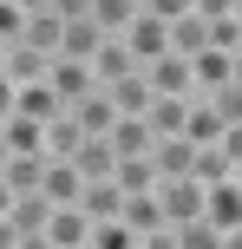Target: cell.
<instances>
[{
    "mask_svg": "<svg viewBox=\"0 0 242 249\" xmlns=\"http://www.w3.org/2000/svg\"><path fill=\"white\" fill-rule=\"evenodd\" d=\"M144 79H151L157 99H196V72H190V53H157L151 66H144Z\"/></svg>",
    "mask_w": 242,
    "mask_h": 249,
    "instance_id": "obj_1",
    "label": "cell"
},
{
    "mask_svg": "<svg viewBox=\"0 0 242 249\" xmlns=\"http://www.w3.org/2000/svg\"><path fill=\"white\" fill-rule=\"evenodd\" d=\"M7 216H13V230H20V249H46V223H52V197L46 190H20Z\"/></svg>",
    "mask_w": 242,
    "mask_h": 249,
    "instance_id": "obj_2",
    "label": "cell"
},
{
    "mask_svg": "<svg viewBox=\"0 0 242 249\" xmlns=\"http://www.w3.org/2000/svg\"><path fill=\"white\" fill-rule=\"evenodd\" d=\"M203 216L223 230V243H229V230H242V177H216V184H203Z\"/></svg>",
    "mask_w": 242,
    "mask_h": 249,
    "instance_id": "obj_3",
    "label": "cell"
},
{
    "mask_svg": "<svg viewBox=\"0 0 242 249\" xmlns=\"http://www.w3.org/2000/svg\"><path fill=\"white\" fill-rule=\"evenodd\" d=\"M46 249H92V216H85V203H52Z\"/></svg>",
    "mask_w": 242,
    "mask_h": 249,
    "instance_id": "obj_4",
    "label": "cell"
},
{
    "mask_svg": "<svg viewBox=\"0 0 242 249\" xmlns=\"http://www.w3.org/2000/svg\"><path fill=\"white\" fill-rule=\"evenodd\" d=\"M105 138H112V151H118V158H144V151L157 144V124L144 118V112H118V124H112Z\"/></svg>",
    "mask_w": 242,
    "mask_h": 249,
    "instance_id": "obj_5",
    "label": "cell"
},
{
    "mask_svg": "<svg viewBox=\"0 0 242 249\" xmlns=\"http://www.w3.org/2000/svg\"><path fill=\"white\" fill-rule=\"evenodd\" d=\"M157 197H164V216H170V223L203 216V184H196V177H164V184H157Z\"/></svg>",
    "mask_w": 242,
    "mask_h": 249,
    "instance_id": "obj_6",
    "label": "cell"
},
{
    "mask_svg": "<svg viewBox=\"0 0 242 249\" xmlns=\"http://www.w3.org/2000/svg\"><path fill=\"white\" fill-rule=\"evenodd\" d=\"M125 46L138 53L144 66H151L157 53H170V20H157V13H138V20L125 26Z\"/></svg>",
    "mask_w": 242,
    "mask_h": 249,
    "instance_id": "obj_7",
    "label": "cell"
},
{
    "mask_svg": "<svg viewBox=\"0 0 242 249\" xmlns=\"http://www.w3.org/2000/svg\"><path fill=\"white\" fill-rule=\"evenodd\" d=\"M138 53L125 46V33H105V46L92 53V72H98V86H112V79H125V72H138Z\"/></svg>",
    "mask_w": 242,
    "mask_h": 249,
    "instance_id": "obj_8",
    "label": "cell"
},
{
    "mask_svg": "<svg viewBox=\"0 0 242 249\" xmlns=\"http://www.w3.org/2000/svg\"><path fill=\"white\" fill-rule=\"evenodd\" d=\"M151 164H157V177H190V164H196L190 131H170V138H157V144H151Z\"/></svg>",
    "mask_w": 242,
    "mask_h": 249,
    "instance_id": "obj_9",
    "label": "cell"
},
{
    "mask_svg": "<svg viewBox=\"0 0 242 249\" xmlns=\"http://www.w3.org/2000/svg\"><path fill=\"white\" fill-rule=\"evenodd\" d=\"M46 66H52V53H39L33 39H13V46H7V59H0V72L26 86V79H46Z\"/></svg>",
    "mask_w": 242,
    "mask_h": 249,
    "instance_id": "obj_10",
    "label": "cell"
},
{
    "mask_svg": "<svg viewBox=\"0 0 242 249\" xmlns=\"http://www.w3.org/2000/svg\"><path fill=\"white\" fill-rule=\"evenodd\" d=\"M39 190H46L52 203H79V197H85V171H79L72 158H52V164H46V184H39Z\"/></svg>",
    "mask_w": 242,
    "mask_h": 249,
    "instance_id": "obj_11",
    "label": "cell"
},
{
    "mask_svg": "<svg viewBox=\"0 0 242 249\" xmlns=\"http://www.w3.org/2000/svg\"><path fill=\"white\" fill-rule=\"evenodd\" d=\"M79 144H85V124H79L72 105H65L59 118H46V158H72Z\"/></svg>",
    "mask_w": 242,
    "mask_h": 249,
    "instance_id": "obj_12",
    "label": "cell"
},
{
    "mask_svg": "<svg viewBox=\"0 0 242 249\" xmlns=\"http://www.w3.org/2000/svg\"><path fill=\"white\" fill-rule=\"evenodd\" d=\"M98 46H105V26L92 20V13H85V20H65V39H59V53H65V59H92Z\"/></svg>",
    "mask_w": 242,
    "mask_h": 249,
    "instance_id": "obj_13",
    "label": "cell"
},
{
    "mask_svg": "<svg viewBox=\"0 0 242 249\" xmlns=\"http://www.w3.org/2000/svg\"><path fill=\"white\" fill-rule=\"evenodd\" d=\"M183 131H190V144H216V138L229 131V118H223L216 105H210L203 92H196V99H190V124H183Z\"/></svg>",
    "mask_w": 242,
    "mask_h": 249,
    "instance_id": "obj_14",
    "label": "cell"
},
{
    "mask_svg": "<svg viewBox=\"0 0 242 249\" xmlns=\"http://www.w3.org/2000/svg\"><path fill=\"white\" fill-rule=\"evenodd\" d=\"M105 92L118 99V112H151V99H157V92H151V79H144V66H138V72H125V79H112Z\"/></svg>",
    "mask_w": 242,
    "mask_h": 249,
    "instance_id": "obj_15",
    "label": "cell"
},
{
    "mask_svg": "<svg viewBox=\"0 0 242 249\" xmlns=\"http://www.w3.org/2000/svg\"><path fill=\"white\" fill-rule=\"evenodd\" d=\"M118 184H125V197H138V190H157L164 184V177H157V164H151V151H144V158H118Z\"/></svg>",
    "mask_w": 242,
    "mask_h": 249,
    "instance_id": "obj_16",
    "label": "cell"
},
{
    "mask_svg": "<svg viewBox=\"0 0 242 249\" xmlns=\"http://www.w3.org/2000/svg\"><path fill=\"white\" fill-rule=\"evenodd\" d=\"M170 46H177V53H190V59H196V53H203L210 46V20H203V13H183V20H170Z\"/></svg>",
    "mask_w": 242,
    "mask_h": 249,
    "instance_id": "obj_17",
    "label": "cell"
},
{
    "mask_svg": "<svg viewBox=\"0 0 242 249\" xmlns=\"http://www.w3.org/2000/svg\"><path fill=\"white\" fill-rule=\"evenodd\" d=\"M190 72H196V92H216L223 79H229V53H223V46H203L190 59Z\"/></svg>",
    "mask_w": 242,
    "mask_h": 249,
    "instance_id": "obj_18",
    "label": "cell"
},
{
    "mask_svg": "<svg viewBox=\"0 0 242 249\" xmlns=\"http://www.w3.org/2000/svg\"><path fill=\"white\" fill-rule=\"evenodd\" d=\"M138 13H144V0H92V20H98L105 33H125Z\"/></svg>",
    "mask_w": 242,
    "mask_h": 249,
    "instance_id": "obj_19",
    "label": "cell"
},
{
    "mask_svg": "<svg viewBox=\"0 0 242 249\" xmlns=\"http://www.w3.org/2000/svg\"><path fill=\"white\" fill-rule=\"evenodd\" d=\"M157 124V138H170V131H183L190 124V99H151V112H144Z\"/></svg>",
    "mask_w": 242,
    "mask_h": 249,
    "instance_id": "obj_20",
    "label": "cell"
},
{
    "mask_svg": "<svg viewBox=\"0 0 242 249\" xmlns=\"http://www.w3.org/2000/svg\"><path fill=\"white\" fill-rule=\"evenodd\" d=\"M236 164L223 158V144H196V164H190V177L196 184H216V177H229Z\"/></svg>",
    "mask_w": 242,
    "mask_h": 249,
    "instance_id": "obj_21",
    "label": "cell"
},
{
    "mask_svg": "<svg viewBox=\"0 0 242 249\" xmlns=\"http://www.w3.org/2000/svg\"><path fill=\"white\" fill-rule=\"evenodd\" d=\"M210 46H223V53H236V46H242V13H223V20H210Z\"/></svg>",
    "mask_w": 242,
    "mask_h": 249,
    "instance_id": "obj_22",
    "label": "cell"
},
{
    "mask_svg": "<svg viewBox=\"0 0 242 249\" xmlns=\"http://www.w3.org/2000/svg\"><path fill=\"white\" fill-rule=\"evenodd\" d=\"M20 33H26V7L20 0H0V46H13Z\"/></svg>",
    "mask_w": 242,
    "mask_h": 249,
    "instance_id": "obj_23",
    "label": "cell"
},
{
    "mask_svg": "<svg viewBox=\"0 0 242 249\" xmlns=\"http://www.w3.org/2000/svg\"><path fill=\"white\" fill-rule=\"evenodd\" d=\"M13 112H20V79H7V72H0V124H7Z\"/></svg>",
    "mask_w": 242,
    "mask_h": 249,
    "instance_id": "obj_24",
    "label": "cell"
},
{
    "mask_svg": "<svg viewBox=\"0 0 242 249\" xmlns=\"http://www.w3.org/2000/svg\"><path fill=\"white\" fill-rule=\"evenodd\" d=\"M196 0H144V13H157V20H183Z\"/></svg>",
    "mask_w": 242,
    "mask_h": 249,
    "instance_id": "obj_25",
    "label": "cell"
},
{
    "mask_svg": "<svg viewBox=\"0 0 242 249\" xmlns=\"http://www.w3.org/2000/svg\"><path fill=\"white\" fill-rule=\"evenodd\" d=\"M216 144H223V158H229V164H236V171H242V118H236V124H229V131H223V138H216Z\"/></svg>",
    "mask_w": 242,
    "mask_h": 249,
    "instance_id": "obj_26",
    "label": "cell"
},
{
    "mask_svg": "<svg viewBox=\"0 0 242 249\" xmlns=\"http://www.w3.org/2000/svg\"><path fill=\"white\" fill-rule=\"evenodd\" d=\"M0 249H20V230H13V216H0Z\"/></svg>",
    "mask_w": 242,
    "mask_h": 249,
    "instance_id": "obj_27",
    "label": "cell"
},
{
    "mask_svg": "<svg viewBox=\"0 0 242 249\" xmlns=\"http://www.w3.org/2000/svg\"><path fill=\"white\" fill-rule=\"evenodd\" d=\"M229 79H236V86H242V46L229 53Z\"/></svg>",
    "mask_w": 242,
    "mask_h": 249,
    "instance_id": "obj_28",
    "label": "cell"
},
{
    "mask_svg": "<svg viewBox=\"0 0 242 249\" xmlns=\"http://www.w3.org/2000/svg\"><path fill=\"white\" fill-rule=\"evenodd\" d=\"M7 158H13V144H7V124H0V171H7Z\"/></svg>",
    "mask_w": 242,
    "mask_h": 249,
    "instance_id": "obj_29",
    "label": "cell"
},
{
    "mask_svg": "<svg viewBox=\"0 0 242 249\" xmlns=\"http://www.w3.org/2000/svg\"><path fill=\"white\" fill-rule=\"evenodd\" d=\"M20 7H26V13H46V7H52V0H20Z\"/></svg>",
    "mask_w": 242,
    "mask_h": 249,
    "instance_id": "obj_30",
    "label": "cell"
},
{
    "mask_svg": "<svg viewBox=\"0 0 242 249\" xmlns=\"http://www.w3.org/2000/svg\"><path fill=\"white\" fill-rule=\"evenodd\" d=\"M0 59H7V46H0Z\"/></svg>",
    "mask_w": 242,
    "mask_h": 249,
    "instance_id": "obj_31",
    "label": "cell"
},
{
    "mask_svg": "<svg viewBox=\"0 0 242 249\" xmlns=\"http://www.w3.org/2000/svg\"><path fill=\"white\" fill-rule=\"evenodd\" d=\"M236 177H242V171H236Z\"/></svg>",
    "mask_w": 242,
    "mask_h": 249,
    "instance_id": "obj_32",
    "label": "cell"
}]
</instances>
